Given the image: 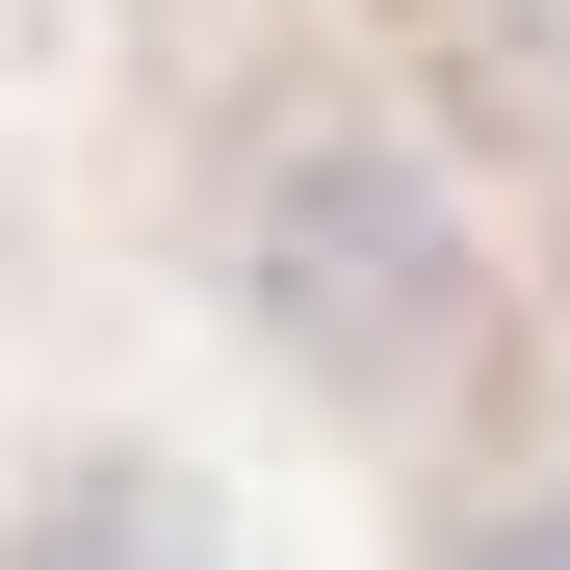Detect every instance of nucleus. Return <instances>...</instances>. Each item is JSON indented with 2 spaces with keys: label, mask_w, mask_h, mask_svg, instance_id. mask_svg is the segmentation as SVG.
Masks as SVG:
<instances>
[{
  "label": "nucleus",
  "mask_w": 570,
  "mask_h": 570,
  "mask_svg": "<svg viewBox=\"0 0 570 570\" xmlns=\"http://www.w3.org/2000/svg\"><path fill=\"white\" fill-rule=\"evenodd\" d=\"M181 234H208L234 363H259V390H312L337 441L466 415V363L519 337V259H493V208H466V156L390 105V78H337V52H285V78L208 105Z\"/></svg>",
  "instance_id": "f257e3e1"
},
{
  "label": "nucleus",
  "mask_w": 570,
  "mask_h": 570,
  "mask_svg": "<svg viewBox=\"0 0 570 570\" xmlns=\"http://www.w3.org/2000/svg\"><path fill=\"white\" fill-rule=\"evenodd\" d=\"M0 570H234V493L156 415H52L0 441Z\"/></svg>",
  "instance_id": "f03ea898"
},
{
  "label": "nucleus",
  "mask_w": 570,
  "mask_h": 570,
  "mask_svg": "<svg viewBox=\"0 0 570 570\" xmlns=\"http://www.w3.org/2000/svg\"><path fill=\"white\" fill-rule=\"evenodd\" d=\"M441 570H570V466H493V493L441 519Z\"/></svg>",
  "instance_id": "7ed1b4c3"
}]
</instances>
